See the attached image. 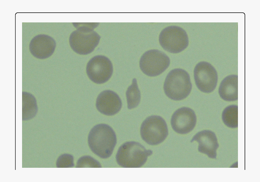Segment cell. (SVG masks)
Returning a JSON list of instances; mask_svg holds the SVG:
<instances>
[{
    "label": "cell",
    "instance_id": "14",
    "mask_svg": "<svg viewBox=\"0 0 260 182\" xmlns=\"http://www.w3.org/2000/svg\"><path fill=\"white\" fill-rule=\"evenodd\" d=\"M128 108L131 109L136 107L141 100V94L136 78L133 79L132 84L128 87L126 92Z\"/></svg>",
    "mask_w": 260,
    "mask_h": 182
},
{
    "label": "cell",
    "instance_id": "3",
    "mask_svg": "<svg viewBox=\"0 0 260 182\" xmlns=\"http://www.w3.org/2000/svg\"><path fill=\"white\" fill-rule=\"evenodd\" d=\"M163 88L165 94L172 100L180 101L186 98L192 88L189 74L181 68L171 70L166 78Z\"/></svg>",
    "mask_w": 260,
    "mask_h": 182
},
{
    "label": "cell",
    "instance_id": "18",
    "mask_svg": "<svg viewBox=\"0 0 260 182\" xmlns=\"http://www.w3.org/2000/svg\"><path fill=\"white\" fill-rule=\"evenodd\" d=\"M57 166L58 167H72L74 166L73 156L70 154H64L58 158Z\"/></svg>",
    "mask_w": 260,
    "mask_h": 182
},
{
    "label": "cell",
    "instance_id": "4",
    "mask_svg": "<svg viewBox=\"0 0 260 182\" xmlns=\"http://www.w3.org/2000/svg\"><path fill=\"white\" fill-rule=\"evenodd\" d=\"M151 150H147L139 142H126L119 148L116 155L118 164L125 168H139L146 162L152 154Z\"/></svg>",
    "mask_w": 260,
    "mask_h": 182
},
{
    "label": "cell",
    "instance_id": "9",
    "mask_svg": "<svg viewBox=\"0 0 260 182\" xmlns=\"http://www.w3.org/2000/svg\"><path fill=\"white\" fill-rule=\"evenodd\" d=\"M194 77L198 89L205 93H210L215 89L218 81V74L215 68L204 61L197 64L194 70Z\"/></svg>",
    "mask_w": 260,
    "mask_h": 182
},
{
    "label": "cell",
    "instance_id": "8",
    "mask_svg": "<svg viewBox=\"0 0 260 182\" xmlns=\"http://www.w3.org/2000/svg\"><path fill=\"white\" fill-rule=\"evenodd\" d=\"M113 71L112 64L109 59L103 55H97L88 62L86 72L89 78L93 82L101 84L108 81Z\"/></svg>",
    "mask_w": 260,
    "mask_h": 182
},
{
    "label": "cell",
    "instance_id": "17",
    "mask_svg": "<svg viewBox=\"0 0 260 182\" xmlns=\"http://www.w3.org/2000/svg\"><path fill=\"white\" fill-rule=\"evenodd\" d=\"M76 168L102 167L100 163L92 157L85 155L80 157L78 160L76 167Z\"/></svg>",
    "mask_w": 260,
    "mask_h": 182
},
{
    "label": "cell",
    "instance_id": "10",
    "mask_svg": "<svg viewBox=\"0 0 260 182\" xmlns=\"http://www.w3.org/2000/svg\"><path fill=\"white\" fill-rule=\"evenodd\" d=\"M171 125L173 129L180 134H187L195 126L197 117L192 109L183 107L176 110L172 114Z\"/></svg>",
    "mask_w": 260,
    "mask_h": 182
},
{
    "label": "cell",
    "instance_id": "2",
    "mask_svg": "<svg viewBox=\"0 0 260 182\" xmlns=\"http://www.w3.org/2000/svg\"><path fill=\"white\" fill-rule=\"evenodd\" d=\"M76 29L71 34L70 46L73 50L81 55L92 52L98 45L100 36L94 29L99 23H73Z\"/></svg>",
    "mask_w": 260,
    "mask_h": 182
},
{
    "label": "cell",
    "instance_id": "1",
    "mask_svg": "<svg viewBox=\"0 0 260 182\" xmlns=\"http://www.w3.org/2000/svg\"><path fill=\"white\" fill-rule=\"evenodd\" d=\"M88 144L92 151L102 159L112 155L117 143L116 135L109 125L100 124L94 126L88 136Z\"/></svg>",
    "mask_w": 260,
    "mask_h": 182
},
{
    "label": "cell",
    "instance_id": "13",
    "mask_svg": "<svg viewBox=\"0 0 260 182\" xmlns=\"http://www.w3.org/2000/svg\"><path fill=\"white\" fill-rule=\"evenodd\" d=\"M238 75L232 74L226 77L221 81L219 88V93L223 100L234 101L238 98Z\"/></svg>",
    "mask_w": 260,
    "mask_h": 182
},
{
    "label": "cell",
    "instance_id": "11",
    "mask_svg": "<svg viewBox=\"0 0 260 182\" xmlns=\"http://www.w3.org/2000/svg\"><path fill=\"white\" fill-rule=\"evenodd\" d=\"M122 105L121 100L114 91L106 90L102 91L98 96L96 107L102 114L107 116L113 115L121 110Z\"/></svg>",
    "mask_w": 260,
    "mask_h": 182
},
{
    "label": "cell",
    "instance_id": "12",
    "mask_svg": "<svg viewBox=\"0 0 260 182\" xmlns=\"http://www.w3.org/2000/svg\"><path fill=\"white\" fill-rule=\"evenodd\" d=\"M197 141L199 143L198 150L207 155L210 158L216 159V151L219 146L215 133L209 130H204L196 134L190 141Z\"/></svg>",
    "mask_w": 260,
    "mask_h": 182
},
{
    "label": "cell",
    "instance_id": "16",
    "mask_svg": "<svg viewBox=\"0 0 260 182\" xmlns=\"http://www.w3.org/2000/svg\"><path fill=\"white\" fill-rule=\"evenodd\" d=\"M36 99L31 94L26 92H22L23 114L24 113H35L37 111Z\"/></svg>",
    "mask_w": 260,
    "mask_h": 182
},
{
    "label": "cell",
    "instance_id": "5",
    "mask_svg": "<svg viewBox=\"0 0 260 182\" xmlns=\"http://www.w3.org/2000/svg\"><path fill=\"white\" fill-rule=\"evenodd\" d=\"M161 46L165 51L176 54L181 52L187 48L189 43L186 31L176 25L169 26L163 29L159 37Z\"/></svg>",
    "mask_w": 260,
    "mask_h": 182
},
{
    "label": "cell",
    "instance_id": "7",
    "mask_svg": "<svg viewBox=\"0 0 260 182\" xmlns=\"http://www.w3.org/2000/svg\"><path fill=\"white\" fill-rule=\"evenodd\" d=\"M170 59L164 52L158 49H151L141 56L139 66L142 72L150 77L158 76L169 66Z\"/></svg>",
    "mask_w": 260,
    "mask_h": 182
},
{
    "label": "cell",
    "instance_id": "15",
    "mask_svg": "<svg viewBox=\"0 0 260 182\" xmlns=\"http://www.w3.org/2000/svg\"><path fill=\"white\" fill-rule=\"evenodd\" d=\"M222 119L227 127L236 128L238 126V107L232 105L228 106L223 110L222 114Z\"/></svg>",
    "mask_w": 260,
    "mask_h": 182
},
{
    "label": "cell",
    "instance_id": "6",
    "mask_svg": "<svg viewBox=\"0 0 260 182\" xmlns=\"http://www.w3.org/2000/svg\"><path fill=\"white\" fill-rule=\"evenodd\" d=\"M140 132L142 139L152 145H157L163 142L168 134L165 120L158 115H152L146 118L141 124Z\"/></svg>",
    "mask_w": 260,
    "mask_h": 182
}]
</instances>
